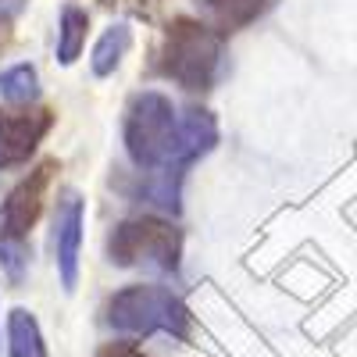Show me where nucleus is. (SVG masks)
Instances as JSON below:
<instances>
[{
  "mask_svg": "<svg viewBox=\"0 0 357 357\" xmlns=\"http://www.w3.org/2000/svg\"><path fill=\"white\" fill-rule=\"evenodd\" d=\"M218 68H222V36L204 22L175 18L158 50V72L190 89V93H204V89L215 86Z\"/></svg>",
  "mask_w": 357,
  "mask_h": 357,
  "instance_id": "f03ea898",
  "label": "nucleus"
},
{
  "mask_svg": "<svg viewBox=\"0 0 357 357\" xmlns=\"http://www.w3.org/2000/svg\"><path fill=\"white\" fill-rule=\"evenodd\" d=\"M57 161H43L36 172H29V178L11 190V197L0 207V240H18L25 243V236L33 232L36 218H40V207H43V193H47V183L54 175Z\"/></svg>",
  "mask_w": 357,
  "mask_h": 357,
  "instance_id": "423d86ee",
  "label": "nucleus"
},
{
  "mask_svg": "<svg viewBox=\"0 0 357 357\" xmlns=\"http://www.w3.org/2000/svg\"><path fill=\"white\" fill-rule=\"evenodd\" d=\"M218 143V126L211 111L190 107L178 114L175 104L143 89L129 100L126 111V151L136 168L151 172H186L197 158H204Z\"/></svg>",
  "mask_w": 357,
  "mask_h": 357,
  "instance_id": "f257e3e1",
  "label": "nucleus"
},
{
  "mask_svg": "<svg viewBox=\"0 0 357 357\" xmlns=\"http://www.w3.org/2000/svg\"><path fill=\"white\" fill-rule=\"evenodd\" d=\"M107 257L118 268H143V272L172 275L183 261V232L165 218H129L111 229Z\"/></svg>",
  "mask_w": 357,
  "mask_h": 357,
  "instance_id": "20e7f679",
  "label": "nucleus"
},
{
  "mask_svg": "<svg viewBox=\"0 0 357 357\" xmlns=\"http://www.w3.org/2000/svg\"><path fill=\"white\" fill-rule=\"evenodd\" d=\"M8 350H11L8 357H47L43 333L25 307H15L8 314Z\"/></svg>",
  "mask_w": 357,
  "mask_h": 357,
  "instance_id": "1a4fd4ad",
  "label": "nucleus"
},
{
  "mask_svg": "<svg viewBox=\"0 0 357 357\" xmlns=\"http://www.w3.org/2000/svg\"><path fill=\"white\" fill-rule=\"evenodd\" d=\"M86 33H89V15L75 4H68L57 22V61L61 65H75V57L86 47Z\"/></svg>",
  "mask_w": 357,
  "mask_h": 357,
  "instance_id": "9d476101",
  "label": "nucleus"
},
{
  "mask_svg": "<svg viewBox=\"0 0 357 357\" xmlns=\"http://www.w3.org/2000/svg\"><path fill=\"white\" fill-rule=\"evenodd\" d=\"M107 325L122 336H190V311L165 286H126L107 301Z\"/></svg>",
  "mask_w": 357,
  "mask_h": 357,
  "instance_id": "7ed1b4c3",
  "label": "nucleus"
},
{
  "mask_svg": "<svg viewBox=\"0 0 357 357\" xmlns=\"http://www.w3.org/2000/svg\"><path fill=\"white\" fill-rule=\"evenodd\" d=\"M272 0H197V8L211 18L218 29H243L257 22Z\"/></svg>",
  "mask_w": 357,
  "mask_h": 357,
  "instance_id": "6e6552de",
  "label": "nucleus"
},
{
  "mask_svg": "<svg viewBox=\"0 0 357 357\" xmlns=\"http://www.w3.org/2000/svg\"><path fill=\"white\" fill-rule=\"evenodd\" d=\"M8 36H11V18H8L4 11H0V47L8 43Z\"/></svg>",
  "mask_w": 357,
  "mask_h": 357,
  "instance_id": "ddd939ff",
  "label": "nucleus"
},
{
  "mask_svg": "<svg viewBox=\"0 0 357 357\" xmlns=\"http://www.w3.org/2000/svg\"><path fill=\"white\" fill-rule=\"evenodd\" d=\"M40 97V79L33 65H15L0 72V100L8 104H33Z\"/></svg>",
  "mask_w": 357,
  "mask_h": 357,
  "instance_id": "f8f14e48",
  "label": "nucleus"
},
{
  "mask_svg": "<svg viewBox=\"0 0 357 357\" xmlns=\"http://www.w3.org/2000/svg\"><path fill=\"white\" fill-rule=\"evenodd\" d=\"M129 43H132L129 25H111L107 33L97 40V47H93V57H89V65H93V75H97V79L111 75L118 65H122V57L129 54Z\"/></svg>",
  "mask_w": 357,
  "mask_h": 357,
  "instance_id": "9b49d317",
  "label": "nucleus"
},
{
  "mask_svg": "<svg viewBox=\"0 0 357 357\" xmlns=\"http://www.w3.org/2000/svg\"><path fill=\"white\" fill-rule=\"evenodd\" d=\"M82 225H86V200L68 190L57 200V215H54V261H57V275L61 286L72 293L79 282V250H82Z\"/></svg>",
  "mask_w": 357,
  "mask_h": 357,
  "instance_id": "0eeeda50",
  "label": "nucleus"
},
{
  "mask_svg": "<svg viewBox=\"0 0 357 357\" xmlns=\"http://www.w3.org/2000/svg\"><path fill=\"white\" fill-rule=\"evenodd\" d=\"M54 126V111L25 107V111H0V172L18 168L36 154V146Z\"/></svg>",
  "mask_w": 357,
  "mask_h": 357,
  "instance_id": "39448f33",
  "label": "nucleus"
}]
</instances>
